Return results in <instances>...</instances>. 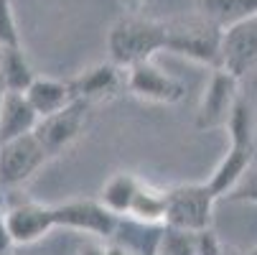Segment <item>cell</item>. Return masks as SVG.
<instances>
[{"mask_svg":"<svg viewBox=\"0 0 257 255\" xmlns=\"http://www.w3.org/2000/svg\"><path fill=\"white\" fill-rule=\"evenodd\" d=\"M127 217L148 225H166V189H156L143 181Z\"/></svg>","mask_w":257,"mask_h":255,"instance_id":"obj_18","label":"cell"},{"mask_svg":"<svg viewBox=\"0 0 257 255\" xmlns=\"http://www.w3.org/2000/svg\"><path fill=\"white\" fill-rule=\"evenodd\" d=\"M247 255H257V245H254V247H252V250H249Z\"/></svg>","mask_w":257,"mask_h":255,"instance_id":"obj_29","label":"cell"},{"mask_svg":"<svg viewBox=\"0 0 257 255\" xmlns=\"http://www.w3.org/2000/svg\"><path fill=\"white\" fill-rule=\"evenodd\" d=\"M3 100H6V87H3V82H0V110H3Z\"/></svg>","mask_w":257,"mask_h":255,"instance_id":"obj_28","label":"cell"},{"mask_svg":"<svg viewBox=\"0 0 257 255\" xmlns=\"http://www.w3.org/2000/svg\"><path fill=\"white\" fill-rule=\"evenodd\" d=\"M143 181L135 176V174H127V171H120V174H112L107 181H104V187L99 192V202L112 212L117 217H127L130 207H133V199L138 194Z\"/></svg>","mask_w":257,"mask_h":255,"instance_id":"obj_15","label":"cell"},{"mask_svg":"<svg viewBox=\"0 0 257 255\" xmlns=\"http://www.w3.org/2000/svg\"><path fill=\"white\" fill-rule=\"evenodd\" d=\"M166 31H168L166 51L186 56V59L204 64V66H211V69L222 66L224 28L211 23L199 11L191 16H183V18L166 21Z\"/></svg>","mask_w":257,"mask_h":255,"instance_id":"obj_3","label":"cell"},{"mask_svg":"<svg viewBox=\"0 0 257 255\" xmlns=\"http://www.w3.org/2000/svg\"><path fill=\"white\" fill-rule=\"evenodd\" d=\"M224 128L229 133V151L224 153V158L219 161V166L206 181L219 199L229 197L242 184V179L247 176L254 161V113L249 100L244 97L237 100Z\"/></svg>","mask_w":257,"mask_h":255,"instance_id":"obj_1","label":"cell"},{"mask_svg":"<svg viewBox=\"0 0 257 255\" xmlns=\"http://www.w3.org/2000/svg\"><path fill=\"white\" fill-rule=\"evenodd\" d=\"M26 97L33 105V110L39 113V118L59 113L61 107H66L77 100L71 79L64 82V79H51V77H36L33 84L26 90Z\"/></svg>","mask_w":257,"mask_h":255,"instance_id":"obj_14","label":"cell"},{"mask_svg":"<svg viewBox=\"0 0 257 255\" xmlns=\"http://www.w3.org/2000/svg\"><path fill=\"white\" fill-rule=\"evenodd\" d=\"M77 255H107V245H99V242H87L77 250Z\"/></svg>","mask_w":257,"mask_h":255,"instance_id":"obj_24","label":"cell"},{"mask_svg":"<svg viewBox=\"0 0 257 255\" xmlns=\"http://www.w3.org/2000/svg\"><path fill=\"white\" fill-rule=\"evenodd\" d=\"M13 46H23L13 3L11 0H0V49H13Z\"/></svg>","mask_w":257,"mask_h":255,"instance_id":"obj_20","label":"cell"},{"mask_svg":"<svg viewBox=\"0 0 257 255\" xmlns=\"http://www.w3.org/2000/svg\"><path fill=\"white\" fill-rule=\"evenodd\" d=\"M120 3H122L127 11H140L145 3H151V0H120Z\"/></svg>","mask_w":257,"mask_h":255,"instance_id":"obj_25","label":"cell"},{"mask_svg":"<svg viewBox=\"0 0 257 255\" xmlns=\"http://www.w3.org/2000/svg\"><path fill=\"white\" fill-rule=\"evenodd\" d=\"M158 255H196V232L163 225Z\"/></svg>","mask_w":257,"mask_h":255,"instance_id":"obj_19","label":"cell"},{"mask_svg":"<svg viewBox=\"0 0 257 255\" xmlns=\"http://www.w3.org/2000/svg\"><path fill=\"white\" fill-rule=\"evenodd\" d=\"M196 11L206 16L219 28H232L252 16H257V0H199Z\"/></svg>","mask_w":257,"mask_h":255,"instance_id":"obj_16","label":"cell"},{"mask_svg":"<svg viewBox=\"0 0 257 255\" xmlns=\"http://www.w3.org/2000/svg\"><path fill=\"white\" fill-rule=\"evenodd\" d=\"M222 69L232 71L239 79L257 69V16L224 31Z\"/></svg>","mask_w":257,"mask_h":255,"instance_id":"obj_12","label":"cell"},{"mask_svg":"<svg viewBox=\"0 0 257 255\" xmlns=\"http://www.w3.org/2000/svg\"><path fill=\"white\" fill-rule=\"evenodd\" d=\"M222 255H247V252H237L234 247H224V252Z\"/></svg>","mask_w":257,"mask_h":255,"instance_id":"obj_27","label":"cell"},{"mask_svg":"<svg viewBox=\"0 0 257 255\" xmlns=\"http://www.w3.org/2000/svg\"><path fill=\"white\" fill-rule=\"evenodd\" d=\"M107 255H130V252H127L125 247H120V245L115 242V245H107Z\"/></svg>","mask_w":257,"mask_h":255,"instance_id":"obj_26","label":"cell"},{"mask_svg":"<svg viewBox=\"0 0 257 255\" xmlns=\"http://www.w3.org/2000/svg\"><path fill=\"white\" fill-rule=\"evenodd\" d=\"M222 252H224V245L211 232V227L196 232V255H222Z\"/></svg>","mask_w":257,"mask_h":255,"instance_id":"obj_21","label":"cell"},{"mask_svg":"<svg viewBox=\"0 0 257 255\" xmlns=\"http://www.w3.org/2000/svg\"><path fill=\"white\" fill-rule=\"evenodd\" d=\"M6 222L16 245H33L56 230L54 207L39 202H16L6 207Z\"/></svg>","mask_w":257,"mask_h":255,"instance_id":"obj_11","label":"cell"},{"mask_svg":"<svg viewBox=\"0 0 257 255\" xmlns=\"http://www.w3.org/2000/svg\"><path fill=\"white\" fill-rule=\"evenodd\" d=\"M239 100V77H234L227 69H211L209 84L204 90L199 113H196V128L211 130V128H224L234 105Z\"/></svg>","mask_w":257,"mask_h":255,"instance_id":"obj_7","label":"cell"},{"mask_svg":"<svg viewBox=\"0 0 257 255\" xmlns=\"http://www.w3.org/2000/svg\"><path fill=\"white\" fill-rule=\"evenodd\" d=\"M166 41H168L166 21L145 18L133 11L117 18L107 33L109 61L120 64L122 69H130L140 61H151L158 51H166Z\"/></svg>","mask_w":257,"mask_h":255,"instance_id":"obj_2","label":"cell"},{"mask_svg":"<svg viewBox=\"0 0 257 255\" xmlns=\"http://www.w3.org/2000/svg\"><path fill=\"white\" fill-rule=\"evenodd\" d=\"M13 245L16 242H13L11 230H8V222H6V207H3V199H0V255H8Z\"/></svg>","mask_w":257,"mask_h":255,"instance_id":"obj_22","label":"cell"},{"mask_svg":"<svg viewBox=\"0 0 257 255\" xmlns=\"http://www.w3.org/2000/svg\"><path fill=\"white\" fill-rule=\"evenodd\" d=\"M89 110H92V105L87 100H74L71 105L61 107L59 113H51V115L39 120L33 133L46 148L49 158L64 153L84 133V128L89 123Z\"/></svg>","mask_w":257,"mask_h":255,"instance_id":"obj_6","label":"cell"},{"mask_svg":"<svg viewBox=\"0 0 257 255\" xmlns=\"http://www.w3.org/2000/svg\"><path fill=\"white\" fill-rule=\"evenodd\" d=\"M46 161L49 153L36 133H26L8 143H0V192L23 187Z\"/></svg>","mask_w":257,"mask_h":255,"instance_id":"obj_5","label":"cell"},{"mask_svg":"<svg viewBox=\"0 0 257 255\" xmlns=\"http://www.w3.org/2000/svg\"><path fill=\"white\" fill-rule=\"evenodd\" d=\"M33 79L36 74L26 59L23 46L0 49V82H3L6 92H26Z\"/></svg>","mask_w":257,"mask_h":255,"instance_id":"obj_17","label":"cell"},{"mask_svg":"<svg viewBox=\"0 0 257 255\" xmlns=\"http://www.w3.org/2000/svg\"><path fill=\"white\" fill-rule=\"evenodd\" d=\"M71 87H74L77 100H87L89 105L109 102L127 90V69L115 61H102L77 74L71 79Z\"/></svg>","mask_w":257,"mask_h":255,"instance_id":"obj_10","label":"cell"},{"mask_svg":"<svg viewBox=\"0 0 257 255\" xmlns=\"http://www.w3.org/2000/svg\"><path fill=\"white\" fill-rule=\"evenodd\" d=\"M216 199L209 184H178L166 189V225L191 232L209 230Z\"/></svg>","mask_w":257,"mask_h":255,"instance_id":"obj_4","label":"cell"},{"mask_svg":"<svg viewBox=\"0 0 257 255\" xmlns=\"http://www.w3.org/2000/svg\"><path fill=\"white\" fill-rule=\"evenodd\" d=\"M54 217H56V227L87 232L102 240L115 235V227L120 220L99 199H71L64 204H54Z\"/></svg>","mask_w":257,"mask_h":255,"instance_id":"obj_8","label":"cell"},{"mask_svg":"<svg viewBox=\"0 0 257 255\" xmlns=\"http://www.w3.org/2000/svg\"><path fill=\"white\" fill-rule=\"evenodd\" d=\"M127 92L143 102L153 105H176L186 97V84L166 74L161 66L151 61H140L127 69Z\"/></svg>","mask_w":257,"mask_h":255,"instance_id":"obj_9","label":"cell"},{"mask_svg":"<svg viewBox=\"0 0 257 255\" xmlns=\"http://www.w3.org/2000/svg\"><path fill=\"white\" fill-rule=\"evenodd\" d=\"M229 199H239V202H257V179H252L249 184H244V187H237V189L229 194Z\"/></svg>","mask_w":257,"mask_h":255,"instance_id":"obj_23","label":"cell"},{"mask_svg":"<svg viewBox=\"0 0 257 255\" xmlns=\"http://www.w3.org/2000/svg\"><path fill=\"white\" fill-rule=\"evenodd\" d=\"M39 113L33 110L26 92H6L3 110H0V143H8L26 133H33L39 125Z\"/></svg>","mask_w":257,"mask_h":255,"instance_id":"obj_13","label":"cell"}]
</instances>
